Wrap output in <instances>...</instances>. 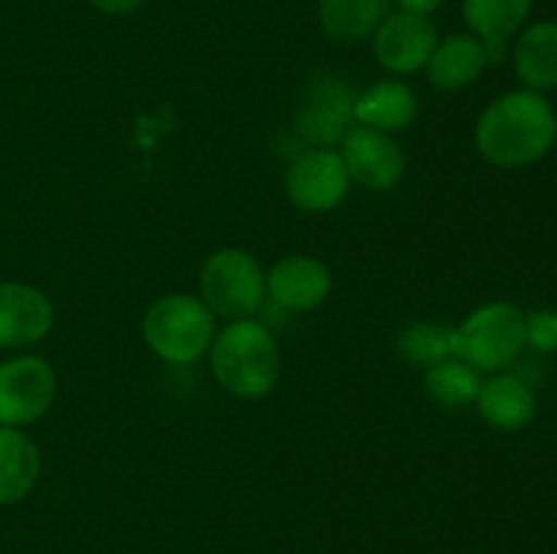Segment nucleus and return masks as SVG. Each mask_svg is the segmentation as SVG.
Here are the masks:
<instances>
[{
	"mask_svg": "<svg viewBox=\"0 0 557 554\" xmlns=\"http://www.w3.org/2000/svg\"><path fill=\"white\" fill-rule=\"evenodd\" d=\"M54 369L38 356L0 362V427H25L38 421L54 400Z\"/></svg>",
	"mask_w": 557,
	"mask_h": 554,
	"instance_id": "obj_6",
	"label": "nucleus"
},
{
	"mask_svg": "<svg viewBox=\"0 0 557 554\" xmlns=\"http://www.w3.org/2000/svg\"><path fill=\"white\" fill-rule=\"evenodd\" d=\"M557 141L553 103L533 90H511L495 98L476 123V147L498 168H522L542 161Z\"/></svg>",
	"mask_w": 557,
	"mask_h": 554,
	"instance_id": "obj_1",
	"label": "nucleus"
},
{
	"mask_svg": "<svg viewBox=\"0 0 557 554\" xmlns=\"http://www.w3.org/2000/svg\"><path fill=\"white\" fill-rule=\"evenodd\" d=\"M264 286L277 307L288 313H308L330 299L332 272L319 259L288 255L267 272Z\"/></svg>",
	"mask_w": 557,
	"mask_h": 554,
	"instance_id": "obj_11",
	"label": "nucleus"
},
{
	"mask_svg": "<svg viewBox=\"0 0 557 554\" xmlns=\"http://www.w3.org/2000/svg\"><path fill=\"white\" fill-rule=\"evenodd\" d=\"M533 0H462V16L479 41H509L531 14Z\"/></svg>",
	"mask_w": 557,
	"mask_h": 554,
	"instance_id": "obj_19",
	"label": "nucleus"
},
{
	"mask_svg": "<svg viewBox=\"0 0 557 554\" xmlns=\"http://www.w3.org/2000/svg\"><path fill=\"white\" fill-rule=\"evenodd\" d=\"M525 345L539 353L557 351V313L555 310H533L525 315Z\"/></svg>",
	"mask_w": 557,
	"mask_h": 554,
	"instance_id": "obj_22",
	"label": "nucleus"
},
{
	"mask_svg": "<svg viewBox=\"0 0 557 554\" xmlns=\"http://www.w3.org/2000/svg\"><path fill=\"white\" fill-rule=\"evenodd\" d=\"M473 402L484 421L504 432H517L536 416V394H533L531 383L517 375H495V378L482 380Z\"/></svg>",
	"mask_w": 557,
	"mask_h": 554,
	"instance_id": "obj_13",
	"label": "nucleus"
},
{
	"mask_svg": "<svg viewBox=\"0 0 557 554\" xmlns=\"http://www.w3.org/2000/svg\"><path fill=\"white\" fill-rule=\"evenodd\" d=\"M487 68V54H484V43L476 36L468 33H457L441 41L435 52L430 54L428 76L438 90L455 92L462 87L473 85Z\"/></svg>",
	"mask_w": 557,
	"mask_h": 554,
	"instance_id": "obj_14",
	"label": "nucleus"
},
{
	"mask_svg": "<svg viewBox=\"0 0 557 554\" xmlns=\"http://www.w3.org/2000/svg\"><path fill=\"white\" fill-rule=\"evenodd\" d=\"M438 47V33L428 16L400 11L386 16L373 33V52L379 63L392 74H413L430 63Z\"/></svg>",
	"mask_w": 557,
	"mask_h": 554,
	"instance_id": "obj_10",
	"label": "nucleus"
},
{
	"mask_svg": "<svg viewBox=\"0 0 557 554\" xmlns=\"http://www.w3.org/2000/svg\"><path fill=\"white\" fill-rule=\"evenodd\" d=\"M54 310L47 293L25 282H0V348H22L49 335Z\"/></svg>",
	"mask_w": 557,
	"mask_h": 554,
	"instance_id": "obj_12",
	"label": "nucleus"
},
{
	"mask_svg": "<svg viewBox=\"0 0 557 554\" xmlns=\"http://www.w3.org/2000/svg\"><path fill=\"white\" fill-rule=\"evenodd\" d=\"M397 351L408 362L430 367L455 356V329L433 320H413L397 335Z\"/></svg>",
	"mask_w": 557,
	"mask_h": 554,
	"instance_id": "obj_21",
	"label": "nucleus"
},
{
	"mask_svg": "<svg viewBox=\"0 0 557 554\" xmlns=\"http://www.w3.org/2000/svg\"><path fill=\"white\" fill-rule=\"evenodd\" d=\"M90 3L109 16H125V14H134L145 0H90Z\"/></svg>",
	"mask_w": 557,
	"mask_h": 554,
	"instance_id": "obj_23",
	"label": "nucleus"
},
{
	"mask_svg": "<svg viewBox=\"0 0 557 554\" xmlns=\"http://www.w3.org/2000/svg\"><path fill=\"white\" fill-rule=\"evenodd\" d=\"M41 454L16 427H0V505L20 503L36 487Z\"/></svg>",
	"mask_w": 557,
	"mask_h": 554,
	"instance_id": "obj_17",
	"label": "nucleus"
},
{
	"mask_svg": "<svg viewBox=\"0 0 557 554\" xmlns=\"http://www.w3.org/2000/svg\"><path fill=\"white\" fill-rule=\"evenodd\" d=\"M479 386H482L479 369H473L471 364H466L457 356L430 364L428 373H424V389H428V394L438 405L446 407H462L468 402H473L479 394Z\"/></svg>",
	"mask_w": 557,
	"mask_h": 554,
	"instance_id": "obj_20",
	"label": "nucleus"
},
{
	"mask_svg": "<svg viewBox=\"0 0 557 554\" xmlns=\"http://www.w3.org/2000/svg\"><path fill=\"white\" fill-rule=\"evenodd\" d=\"M351 85L337 74H319L305 90L297 112V130L308 144L335 147L346 139L354 119Z\"/></svg>",
	"mask_w": 557,
	"mask_h": 554,
	"instance_id": "obj_7",
	"label": "nucleus"
},
{
	"mask_svg": "<svg viewBox=\"0 0 557 554\" xmlns=\"http://www.w3.org/2000/svg\"><path fill=\"white\" fill-rule=\"evenodd\" d=\"M351 177L341 152L330 147H313L288 166L286 190L294 206L302 212H330L348 196Z\"/></svg>",
	"mask_w": 557,
	"mask_h": 554,
	"instance_id": "obj_8",
	"label": "nucleus"
},
{
	"mask_svg": "<svg viewBox=\"0 0 557 554\" xmlns=\"http://www.w3.org/2000/svg\"><path fill=\"white\" fill-rule=\"evenodd\" d=\"M212 375L228 394L259 400L270 394L281 375V353L264 324L250 318L232 320L212 340Z\"/></svg>",
	"mask_w": 557,
	"mask_h": 554,
	"instance_id": "obj_2",
	"label": "nucleus"
},
{
	"mask_svg": "<svg viewBox=\"0 0 557 554\" xmlns=\"http://www.w3.org/2000/svg\"><path fill=\"white\" fill-rule=\"evenodd\" d=\"M341 144V158L354 182L364 185L368 190H392L403 179L406 158L397 141L384 130L357 125L348 130Z\"/></svg>",
	"mask_w": 557,
	"mask_h": 554,
	"instance_id": "obj_9",
	"label": "nucleus"
},
{
	"mask_svg": "<svg viewBox=\"0 0 557 554\" xmlns=\"http://www.w3.org/2000/svg\"><path fill=\"white\" fill-rule=\"evenodd\" d=\"M525 348V315L509 302L473 310L455 329V356L479 373H495L517 362Z\"/></svg>",
	"mask_w": 557,
	"mask_h": 554,
	"instance_id": "obj_4",
	"label": "nucleus"
},
{
	"mask_svg": "<svg viewBox=\"0 0 557 554\" xmlns=\"http://www.w3.org/2000/svg\"><path fill=\"white\" fill-rule=\"evenodd\" d=\"M397 3H400V9L408 11V14L428 16V14H433L435 9H438L441 0H397Z\"/></svg>",
	"mask_w": 557,
	"mask_h": 554,
	"instance_id": "obj_24",
	"label": "nucleus"
},
{
	"mask_svg": "<svg viewBox=\"0 0 557 554\" xmlns=\"http://www.w3.org/2000/svg\"><path fill=\"white\" fill-rule=\"evenodd\" d=\"M417 109L419 103L411 87L397 79H386L375 81L362 96H357V101H354V119L359 125L389 134V130H400L411 125L413 117H417Z\"/></svg>",
	"mask_w": 557,
	"mask_h": 554,
	"instance_id": "obj_16",
	"label": "nucleus"
},
{
	"mask_svg": "<svg viewBox=\"0 0 557 554\" xmlns=\"http://www.w3.org/2000/svg\"><path fill=\"white\" fill-rule=\"evenodd\" d=\"M515 71L525 90L557 87V22H536L515 43Z\"/></svg>",
	"mask_w": 557,
	"mask_h": 554,
	"instance_id": "obj_15",
	"label": "nucleus"
},
{
	"mask_svg": "<svg viewBox=\"0 0 557 554\" xmlns=\"http://www.w3.org/2000/svg\"><path fill=\"white\" fill-rule=\"evenodd\" d=\"M201 302L223 318H248L261 307L267 286L259 261L239 248H223L199 272Z\"/></svg>",
	"mask_w": 557,
	"mask_h": 554,
	"instance_id": "obj_5",
	"label": "nucleus"
},
{
	"mask_svg": "<svg viewBox=\"0 0 557 554\" xmlns=\"http://www.w3.org/2000/svg\"><path fill=\"white\" fill-rule=\"evenodd\" d=\"M389 0H321V27L332 41L357 43L386 20Z\"/></svg>",
	"mask_w": 557,
	"mask_h": 554,
	"instance_id": "obj_18",
	"label": "nucleus"
},
{
	"mask_svg": "<svg viewBox=\"0 0 557 554\" xmlns=\"http://www.w3.org/2000/svg\"><path fill=\"white\" fill-rule=\"evenodd\" d=\"M147 348L169 364H194L207 353L215 335L212 310L188 293H169L147 310L141 320Z\"/></svg>",
	"mask_w": 557,
	"mask_h": 554,
	"instance_id": "obj_3",
	"label": "nucleus"
}]
</instances>
